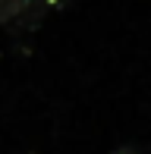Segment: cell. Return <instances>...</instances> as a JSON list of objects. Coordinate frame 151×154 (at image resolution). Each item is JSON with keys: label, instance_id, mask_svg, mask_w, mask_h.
Returning a JSON list of instances; mask_svg holds the SVG:
<instances>
[{"label": "cell", "instance_id": "obj_3", "mask_svg": "<svg viewBox=\"0 0 151 154\" xmlns=\"http://www.w3.org/2000/svg\"><path fill=\"white\" fill-rule=\"evenodd\" d=\"M113 154H135V151H132V148H116Z\"/></svg>", "mask_w": 151, "mask_h": 154}, {"label": "cell", "instance_id": "obj_1", "mask_svg": "<svg viewBox=\"0 0 151 154\" xmlns=\"http://www.w3.org/2000/svg\"><path fill=\"white\" fill-rule=\"evenodd\" d=\"M47 10H51V0H25L22 13H19L13 22H16V32H35L41 22H44Z\"/></svg>", "mask_w": 151, "mask_h": 154}, {"label": "cell", "instance_id": "obj_2", "mask_svg": "<svg viewBox=\"0 0 151 154\" xmlns=\"http://www.w3.org/2000/svg\"><path fill=\"white\" fill-rule=\"evenodd\" d=\"M25 0H0V25L3 22H13V19L22 13Z\"/></svg>", "mask_w": 151, "mask_h": 154}]
</instances>
